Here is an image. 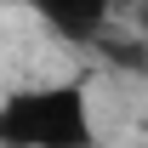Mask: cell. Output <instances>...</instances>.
Returning a JSON list of instances; mask_svg holds the SVG:
<instances>
[{
	"label": "cell",
	"instance_id": "5b68a950",
	"mask_svg": "<svg viewBox=\"0 0 148 148\" xmlns=\"http://www.w3.org/2000/svg\"><path fill=\"white\" fill-rule=\"evenodd\" d=\"M120 6H131V0H120Z\"/></svg>",
	"mask_w": 148,
	"mask_h": 148
},
{
	"label": "cell",
	"instance_id": "7a4b0ae2",
	"mask_svg": "<svg viewBox=\"0 0 148 148\" xmlns=\"http://www.w3.org/2000/svg\"><path fill=\"white\" fill-rule=\"evenodd\" d=\"M23 6L69 46H97L114 29V12H120V0H23Z\"/></svg>",
	"mask_w": 148,
	"mask_h": 148
},
{
	"label": "cell",
	"instance_id": "277c9868",
	"mask_svg": "<svg viewBox=\"0 0 148 148\" xmlns=\"http://www.w3.org/2000/svg\"><path fill=\"white\" fill-rule=\"evenodd\" d=\"M137 74H143V80H148V51H143V69H137Z\"/></svg>",
	"mask_w": 148,
	"mask_h": 148
},
{
	"label": "cell",
	"instance_id": "6da1fadb",
	"mask_svg": "<svg viewBox=\"0 0 148 148\" xmlns=\"http://www.w3.org/2000/svg\"><path fill=\"white\" fill-rule=\"evenodd\" d=\"M0 148H103L86 80H34L0 97Z\"/></svg>",
	"mask_w": 148,
	"mask_h": 148
},
{
	"label": "cell",
	"instance_id": "3957f363",
	"mask_svg": "<svg viewBox=\"0 0 148 148\" xmlns=\"http://www.w3.org/2000/svg\"><path fill=\"white\" fill-rule=\"evenodd\" d=\"M125 12H131V29H137V34H143V40H148V0H131Z\"/></svg>",
	"mask_w": 148,
	"mask_h": 148
}]
</instances>
